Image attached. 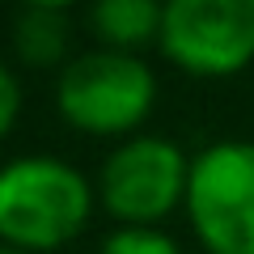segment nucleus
<instances>
[{
	"instance_id": "obj_1",
	"label": "nucleus",
	"mask_w": 254,
	"mask_h": 254,
	"mask_svg": "<svg viewBox=\"0 0 254 254\" xmlns=\"http://www.w3.org/2000/svg\"><path fill=\"white\" fill-rule=\"evenodd\" d=\"M93 190L60 157H17L0 170V242L13 250H60L85 229Z\"/></svg>"
},
{
	"instance_id": "obj_2",
	"label": "nucleus",
	"mask_w": 254,
	"mask_h": 254,
	"mask_svg": "<svg viewBox=\"0 0 254 254\" xmlns=\"http://www.w3.org/2000/svg\"><path fill=\"white\" fill-rule=\"evenodd\" d=\"M60 115L93 136H123L148 119L157 102V76L140 55L127 51H85L60 72L55 85Z\"/></svg>"
},
{
	"instance_id": "obj_3",
	"label": "nucleus",
	"mask_w": 254,
	"mask_h": 254,
	"mask_svg": "<svg viewBox=\"0 0 254 254\" xmlns=\"http://www.w3.org/2000/svg\"><path fill=\"white\" fill-rule=\"evenodd\" d=\"M187 216L208 254H254V144L220 140L190 161Z\"/></svg>"
},
{
	"instance_id": "obj_4",
	"label": "nucleus",
	"mask_w": 254,
	"mask_h": 254,
	"mask_svg": "<svg viewBox=\"0 0 254 254\" xmlns=\"http://www.w3.org/2000/svg\"><path fill=\"white\" fill-rule=\"evenodd\" d=\"M157 43L190 76H233L254 60V0H170Z\"/></svg>"
},
{
	"instance_id": "obj_5",
	"label": "nucleus",
	"mask_w": 254,
	"mask_h": 254,
	"mask_svg": "<svg viewBox=\"0 0 254 254\" xmlns=\"http://www.w3.org/2000/svg\"><path fill=\"white\" fill-rule=\"evenodd\" d=\"M190 161L178 144L161 136H136L119 144L102 165V203L115 220L131 229H153L187 199Z\"/></svg>"
},
{
	"instance_id": "obj_6",
	"label": "nucleus",
	"mask_w": 254,
	"mask_h": 254,
	"mask_svg": "<svg viewBox=\"0 0 254 254\" xmlns=\"http://www.w3.org/2000/svg\"><path fill=\"white\" fill-rule=\"evenodd\" d=\"M161 17L165 9L153 0H102L93 9V30L110 51H127L161 38Z\"/></svg>"
},
{
	"instance_id": "obj_7",
	"label": "nucleus",
	"mask_w": 254,
	"mask_h": 254,
	"mask_svg": "<svg viewBox=\"0 0 254 254\" xmlns=\"http://www.w3.org/2000/svg\"><path fill=\"white\" fill-rule=\"evenodd\" d=\"M17 55L30 64H55L64 55V43H68V13L60 4H30V9L17 13Z\"/></svg>"
},
{
	"instance_id": "obj_8",
	"label": "nucleus",
	"mask_w": 254,
	"mask_h": 254,
	"mask_svg": "<svg viewBox=\"0 0 254 254\" xmlns=\"http://www.w3.org/2000/svg\"><path fill=\"white\" fill-rule=\"evenodd\" d=\"M98 254H182V250L174 246V237L157 233V229H131L127 225L119 233H110Z\"/></svg>"
},
{
	"instance_id": "obj_9",
	"label": "nucleus",
	"mask_w": 254,
	"mask_h": 254,
	"mask_svg": "<svg viewBox=\"0 0 254 254\" xmlns=\"http://www.w3.org/2000/svg\"><path fill=\"white\" fill-rule=\"evenodd\" d=\"M17 115H21V85H17L9 64H0V140L13 131Z\"/></svg>"
},
{
	"instance_id": "obj_10",
	"label": "nucleus",
	"mask_w": 254,
	"mask_h": 254,
	"mask_svg": "<svg viewBox=\"0 0 254 254\" xmlns=\"http://www.w3.org/2000/svg\"><path fill=\"white\" fill-rule=\"evenodd\" d=\"M0 254H26V250H13V246H0Z\"/></svg>"
}]
</instances>
